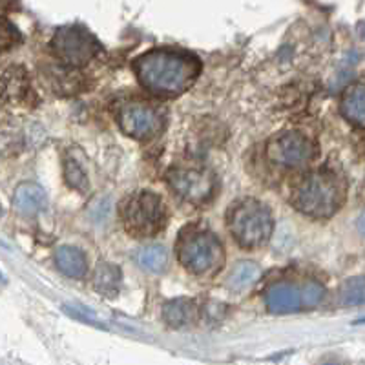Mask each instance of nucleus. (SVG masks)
<instances>
[{
	"instance_id": "nucleus-21",
	"label": "nucleus",
	"mask_w": 365,
	"mask_h": 365,
	"mask_svg": "<svg viewBox=\"0 0 365 365\" xmlns=\"http://www.w3.org/2000/svg\"><path fill=\"white\" fill-rule=\"evenodd\" d=\"M66 179L71 187L77 188V190H84L86 188V175H84L83 168L73 159H70L66 163Z\"/></svg>"
},
{
	"instance_id": "nucleus-13",
	"label": "nucleus",
	"mask_w": 365,
	"mask_h": 365,
	"mask_svg": "<svg viewBox=\"0 0 365 365\" xmlns=\"http://www.w3.org/2000/svg\"><path fill=\"white\" fill-rule=\"evenodd\" d=\"M55 263H57L58 270L70 278H81L86 272V256L77 247H58L57 252H55Z\"/></svg>"
},
{
	"instance_id": "nucleus-23",
	"label": "nucleus",
	"mask_w": 365,
	"mask_h": 365,
	"mask_svg": "<svg viewBox=\"0 0 365 365\" xmlns=\"http://www.w3.org/2000/svg\"><path fill=\"white\" fill-rule=\"evenodd\" d=\"M356 225H358V230H360L361 236H365V210L360 214V217H358V223Z\"/></svg>"
},
{
	"instance_id": "nucleus-5",
	"label": "nucleus",
	"mask_w": 365,
	"mask_h": 365,
	"mask_svg": "<svg viewBox=\"0 0 365 365\" xmlns=\"http://www.w3.org/2000/svg\"><path fill=\"white\" fill-rule=\"evenodd\" d=\"M230 230L240 245H262L272 234V216L259 201H241L230 212Z\"/></svg>"
},
{
	"instance_id": "nucleus-2",
	"label": "nucleus",
	"mask_w": 365,
	"mask_h": 365,
	"mask_svg": "<svg viewBox=\"0 0 365 365\" xmlns=\"http://www.w3.org/2000/svg\"><path fill=\"white\" fill-rule=\"evenodd\" d=\"M344 188L329 172H314L296 187L292 203L303 214L312 217H329L340 208Z\"/></svg>"
},
{
	"instance_id": "nucleus-7",
	"label": "nucleus",
	"mask_w": 365,
	"mask_h": 365,
	"mask_svg": "<svg viewBox=\"0 0 365 365\" xmlns=\"http://www.w3.org/2000/svg\"><path fill=\"white\" fill-rule=\"evenodd\" d=\"M312 154V143L298 132H285L269 143V158L283 166L305 165Z\"/></svg>"
},
{
	"instance_id": "nucleus-18",
	"label": "nucleus",
	"mask_w": 365,
	"mask_h": 365,
	"mask_svg": "<svg viewBox=\"0 0 365 365\" xmlns=\"http://www.w3.org/2000/svg\"><path fill=\"white\" fill-rule=\"evenodd\" d=\"M28 91V79L21 70H15V68H9L8 71H4V75L0 77V93L2 97L9 101H17L24 97V93Z\"/></svg>"
},
{
	"instance_id": "nucleus-19",
	"label": "nucleus",
	"mask_w": 365,
	"mask_h": 365,
	"mask_svg": "<svg viewBox=\"0 0 365 365\" xmlns=\"http://www.w3.org/2000/svg\"><path fill=\"white\" fill-rule=\"evenodd\" d=\"M340 302L344 305H365V276L345 279L340 289Z\"/></svg>"
},
{
	"instance_id": "nucleus-25",
	"label": "nucleus",
	"mask_w": 365,
	"mask_h": 365,
	"mask_svg": "<svg viewBox=\"0 0 365 365\" xmlns=\"http://www.w3.org/2000/svg\"><path fill=\"white\" fill-rule=\"evenodd\" d=\"M2 283H4V278H2V272H0V285H2Z\"/></svg>"
},
{
	"instance_id": "nucleus-1",
	"label": "nucleus",
	"mask_w": 365,
	"mask_h": 365,
	"mask_svg": "<svg viewBox=\"0 0 365 365\" xmlns=\"http://www.w3.org/2000/svg\"><path fill=\"white\" fill-rule=\"evenodd\" d=\"M137 77L155 96H178L194 83L200 64L174 51H152L135 61Z\"/></svg>"
},
{
	"instance_id": "nucleus-16",
	"label": "nucleus",
	"mask_w": 365,
	"mask_h": 365,
	"mask_svg": "<svg viewBox=\"0 0 365 365\" xmlns=\"http://www.w3.org/2000/svg\"><path fill=\"white\" fill-rule=\"evenodd\" d=\"M93 285H96V291L104 296L117 294L120 287V270L112 263H101L96 269Z\"/></svg>"
},
{
	"instance_id": "nucleus-8",
	"label": "nucleus",
	"mask_w": 365,
	"mask_h": 365,
	"mask_svg": "<svg viewBox=\"0 0 365 365\" xmlns=\"http://www.w3.org/2000/svg\"><path fill=\"white\" fill-rule=\"evenodd\" d=\"M170 185L182 200L203 203L214 192V175L201 168H175L170 174Z\"/></svg>"
},
{
	"instance_id": "nucleus-22",
	"label": "nucleus",
	"mask_w": 365,
	"mask_h": 365,
	"mask_svg": "<svg viewBox=\"0 0 365 365\" xmlns=\"http://www.w3.org/2000/svg\"><path fill=\"white\" fill-rule=\"evenodd\" d=\"M19 34L17 29L13 28L8 21L0 19V51L8 50L9 46H13L17 42Z\"/></svg>"
},
{
	"instance_id": "nucleus-9",
	"label": "nucleus",
	"mask_w": 365,
	"mask_h": 365,
	"mask_svg": "<svg viewBox=\"0 0 365 365\" xmlns=\"http://www.w3.org/2000/svg\"><path fill=\"white\" fill-rule=\"evenodd\" d=\"M119 125L128 135L148 139L161 128V115L148 104L128 103L120 108Z\"/></svg>"
},
{
	"instance_id": "nucleus-20",
	"label": "nucleus",
	"mask_w": 365,
	"mask_h": 365,
	"mask_svg": "<svg viewBox=\"0 0 365 365\" xmlns=\"http://www.w3.org/2000/svg\"><path fill=\"white\" fill-rule=\"evenodd\" d=\"M299 296H302V307H316L324 299L325 289L318 282H307L299 289Z\"/></svg>"
},
{
	"instance_id": "nucleus-4",
	"label": "nucleus",
	"mask_w": 365,
	"mask_h": 365,
	"mask_svg": "<svg viewBox=\"0 0 365 365\" xmlns=\"http://www.w3.org/2000/svg\"><path fill=\"white\" fill-rule=\"evenodd\" d=\"M179 259L190 272L208 274L223 265L220 240L208 230H185L178 247Z\"/></svg>"
},
{
	"instance_id": "nucleus-10",
	"label": "nucleus",
	"mask_w": 365,
	"mask_h": 365,
	"mask_svg": "<svg viewBox=\"0 0 365 365\" xmlns=\"http://www.w3.org/2000/svg\"><path fill=\"white\" fill-rule=\"evenodd\" d=\"M267 309L274 314H287L302 309V296L299 289L292 283H276L265 294Z\"/></svg>"
},
{
	"instance_id": "nucleus-24",
	"label": "nucleus",
	"mask_w": 365,
	"mask_h": 365,
	"mask_svg": "<svg viewBox=\"0 0 365 365\" xmlns=\"http://www.w3.org/2000/svg\"><path fill=\"white\" fill-rule=\"evenodd\" d=\"M17 0H0V9H8L15 4Z\"/></svg>"
},
{
	"instance_id": "nucleus-15",
	"label": "nucleus",
	"mask_w": 365,
	"mask_h": 365,
	"mask_svg": "<svg viewBox=\"0 0 365 365\" xmlns=\"http://www.w3.org/2000/svg\"><path fill=\"white\" fill-rule=\"evenodd\" d=\"M168 262H170V256L163 245L143 247L135 252V263L148 272H163L168 267Z\"/></svg>"
},
{
	"instance_id": "nucleus-12",
	"label": "nucleus",
	"mask_w": 365,
	"mask_h": 365,
	"mask_svg": "<svg viewBox=\"0 0 365 365\" xmlns=\"http://www.w3.org/2000/svg\"><path fill=\"white\" fill-rule=\"evenodd\" d=\"M341 113L349 123L365 128V83L347 88L341 99Z\"/></svg>"
},
{
	"instance_id": "nucleus-6",
	"label": "nucleus",
	"mask_w": 365,
	"mask_h": 365,
	"mask_svg": "<svg viewBox=\"0 0 365 365\" xmlns=\"http://www.w3.org/2000/svg\"><path fill=\"white\" fill-rule=\"evenodd\" d=\"M53 50L68 66H83L99 53V42L81 26H64L53 37Z\"/></svg>"
},
{
	"instance_id": "nucleus-27",
	"label": "nucleus",
	"mask_w": 365,
	"mask_h": 365,
	"mask_svg": "<svg viewBox=\"0 0 365 365\" xmlns=\"http://www.w3.org/2000/svg\"><path fill=\"white\" fill-rule=\"evenodd\" d=\"M0 214H2V207H0Z\"/></svg>"
},
{
	"instance_id": "nucleus-11",
	"label": "nucleus",
	"mask_w": 365,
	"mask_h": 365,
	"mask_svg": "<svg viewBox=\"0 0 365 365\" xmlns=\"http://www.w3.org/2000/svg\"><path fill=\"white\" fill-rule=\"evenodd\" d=\"M13 205L24 216H35L46 207V192L35 182H22L13 194Z\"/></svg>"
},
{
	"instance_id": "nucleus-14",
	"label": "nucleus",
	"mask_w": 365,
	"mask_h": 365,
	"mask_svg": "<svg viewBox=\"0 0 365 365\" xmlns=\"http://www.w3.org/2000/svg\"><path fill=\"white\" fill-rule=\"evenodd\" d=\"M163 318L172 327H185L197 318V307L192 299H172L163 307Z\"/></svg>"
},
{
	"instance_id": "nucleus-3",
	"label": "nucleus",
	"mask_w": 365,
	"mask_h": 365,
	"mask_svg": "<svg viewBox=\"0 0 365 365\" xmlns=\"http://www.w3.org/2000/svg\"><path fill=\"white\" fill-rule=\"evenodd\" d=\"M120 214L126 230L139 237L158 234L168 217L165 203L154 192H137L130 195L123 203Z\"/></svg>"
},
{
	"instance_id": "nucleus-26",
	"label": "nucleus",
	"mask_w": 365,
	"mask_h": 365,
	"mask_svg": "<svg viewBox=\"0 0 365 365\" xmlns=\"http://www.w3.org/2000/svg\"><path fill=\"white\" fill-rule=\"evenodd\" d=\"M356 324H365V318H364V319H358Z\"/></svg>"
},
{
	"instance_id": "nucleus-17",
	"label": "nucleus",
	"mask_w": 365,
	"mask_h": 365,
	"mask_svg": "<svg viewBox=\"0 0 365 365\" xmlns=\"http://www.w3.org/2000/svg\"><path fill=\"white\" fill-rule=\"evenodd\" d=\"M262 276V269L254 262H240L234 265L232 272L228 276V285L234 291H245L252 283H256Z\"/></svg>"
}]
</instances>
